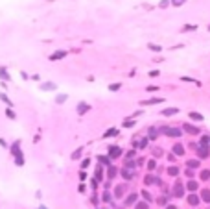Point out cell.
I'll return each mask as SVG.
<instances>
[{
    "instance_id": "1",
    "label": "cell",
    "mask_w": 210,
    "mask_h": 209,
    "mask_svg": "<svg viewBox=\"0 0 210 209\" xmlns=\"http://www.w3.org/2000/svg\"><path fill=\"white\" fill-rule=\"evenodd\" d=\"M159 131H160V133H166L168 137H181V135H183V130H181V128H170V126H164V128H160Z\"/></svg>"
},
{
    "instance_id": "2",
    "label": "cell",
    "mask_w": 210,
    "mask_h": 209,
    "mask_svg": "<svg viewBox=\"0 0 210 209\" xmlns=\"http://www.w3.org/2000/svg\"><path fill=\"white\" fill-rule=\"evenodd\" d=\"M120 174H122V178H124V180L129 181V180H133L137 176V169H131V167H125V165H124V169L120 170Z\"/></svg>"
},
{
    "instance_id": "3",
    "label": "cell",
    "mask_w": 210,
    "mask_h": 209,
    "mask_svg": "<svg viewBox=\"0 0 210 209\" xmlns=\"http://www.w3.org/2000/svg\"><path fill=\"white\" fill-rule=\"evenodd\" d=\"M184 191H186V187L183 185V181H181V180H177V181H175V185H173V196H175V198H183Z\"/></svg>"
},
{
    "instance_id": "4",
    "label": "cell",
    "mask_w": 210,
    "mask_h": 209,
    "mask_svg": "<svg viewBox=\"0 0 210 209\" xmlns=\"http://www.w3.org/2000/svg\"><path fill=\"white\" fill-rule=\"evenodd\" d=\"M122 154H124V152H122V148H120V146H116V145H113V146H109V148H107V156H109L111 159H118Z\"/></svg>"
},
{
    "instance_id": "5",
    "label": "cell",
    "mask_w": 210,
    "mask_h": 209,
    "mask_svg": "<svg viewBox=\"0 0 210 209\" xmlns=\"http://www.w3.org/2000/svg\"><path fill=\"white\" fill-rule=\"evenodd\" d=\"M39 89L44 91V93H52V91H57V83H53V82H41Z\"/></svg>"
},
{
    "instance_id": "6",
    "label": "cell",
    "mask_w": 210,
    "mask_h": 209,
    "mask_svg": "<svg viewBox=\"0 0 210 209\" xmlns=\"http://www.w3.org/2000/svg\"><path fill=\"white\" fill-rule=\"evenodd\" d=\"M91 109H92V106L88 104V102H79V104H77V107H76V113L79 115V117H83L85 113L91 111Z\"/></svg>"
},
{
    "instance_id": "7",
    "label": "cell",
    "mask_w": 210,
    "mask_h": 209,
    "mask_svg": "<svg viewBox=\"0 0 210 209\" xmlns=\"http://www.w3.org/2000/svg\"><path fill=\"white\" fill-rule=\"evenodd\" d=\"M197 156L201 157V159H206L210 156V145H205V146H197Z\"/></svg>"
},
{
    "instance_id": "8",
    "label": "cell",
    "mask_w": 210,
    "mask_h": 209,
    "mask_svg": "<svg viewBox=\"0 0 210 209\" xmlns=\"http://www.w3.org/2000/svg\"><path fill=\"white\" fill-rule=\"evenodd\" d=\"M9 152H11V156H13V157L22 156V150H20V141H19V139H17V141L13 142V145L9 146Z\"/></svg>"
},
{
    "instance_id": "9",
    "label": "cell",
    "mask_w": 210,
    "mask_h": 209,
    "mask_svg": "<svg viewBox=\"0 0 210 209\" xmlns=\"http://www.w3.org/2000/svg\"><path fill=\"white\" fill-rule=\"evenodd\" d=\"M144 183L146 185H162V181L157 178V176H153V174H148L146 178H144Z\"/></svg>"
},
{
    "instance_id": "10",
    "label": "cell",
    "mask_w": 210,
    "mask_h": 209,
    "mask_svg": "<svg viewBox=\"0 0 210 209\" xmlns=\"http://www.w3.org/2000/svg\"><path fill=\"white\" fill-rule=\"evenodd\" d=\"M183 131H186V133H190V135H199V128H197V126H192V124H188V122L183 124Z\"/></svg>"
},
{
    "instance_id": "11",
    "label": "cell",
    "mask_w": 210,
    "mask_h": 209,
    "mask_svg": "<svg viewBox=\"0 0 210 209\" xmlns=\"http://www.w3.org/2000/svg\"><path fill=\"white\" fill-rule=\"evenodd\" d=\"M65 58H66V50H55L50 56V61H59V59H65Z\"/></svg>"
},
{
    "instance_id": "12",
    "label": "cell",
    "mask_w": 210,
    "mask_h": 209,
    "mask_svg": "<svg viewBox=\"0 0 210 209\" xmlns=\"http://www.w3.org/2000/svg\"><path fill=\"white\" fill-rule=\"evenodd\" d=\"M137 200H138V193H131V194L125 198L124 205H135V204H137Z\"/></svg>"
},
{
    "instance_id": "13",
    "label": "cell",
    "mask_w": 210,
    "mask_h": 209,
    "mask_svg": "<svg viewBox=\"0 0 210 209\" xmlns=\"http://www.w3.org/2000/svg\"><path fill=\"white\" fill-rule=\"evenodd\" d=\"M0 80L2 82H11V74L6 67H0Z\"/></svg>"
},
{
    "instance_id": "14",
    "label": "cell",
    "mask_w": 210,
    "mask_h": 209,
    "mask_svg": "<svg viewBox=\"0 0 210 209\" xmlns=\"http://www.w3.org/2000/svg\"><path fill=\"white\" fill-rule=\"evenodd\" d=\"M98 163L103 165V167H111V165H113V159L109 156H98Z\"/></svg>"
},
{
    "instance_id": "15",
    "label": "cell",
    "mask_w": 210,
    "mask_h": 209,
    "mask_svg": "<svg viewBox=\"0 0 210 209\" xmlns=\"http://www.w3.org/2000/svg\"><path fill=\"white\" fill-rule=\"evenodd\" d=\"M177 113H179V109H177V107H164V109H162V115H164V117H173V115H177Z\"/></svg>"
},
{
    "instance_id": "16",
    "label": "cell",
    "mask_w": 210,
    "mask_h": 209,
    "mask_svg": "<svg viewBox=\"0 0 210 209\" xmlns=\"http://www.w3.org/2000/svg\"><path fill=\"white\" fill-rule=\"evenodd\" d=\"M188 117H190L192 120H195V122H203V120H205V117L201 113H197V111H190V113H188Z\"/></svg>"
},
{
    "instance_id": "17",
    "label": "cell",
    "mask_w": 210,
    "mask_h": 209,
    "mask_svg": "<svg viewBox=\"0 0 210 209\" xmlns=\"http://www.w3.org/2000/svg\"><path fill=\"white\" fill-rule=\"evenodd\" d=\"M164 98H151V100H144L140 102V106H153V104H162Z\"/></svg>"
},
{
    "instance_id": "18",
    "label": "cell",
    "mask_w": 210,
    "mask_h": 209,
    "mask_svg": "<svg viewBox=\"0 0 210 209\" xmlns=\"http://www.w3.org/2000/svg\"><path fill=\"white\" fill-rule=\"evenodd\" d=\"M125 189H127V187H125L124 183H122V185H116V189H114V196H116V198H122V196H124V193H125Z\"/></svg>"
},
{
    "instance_id": "19",
    "label": "cell",
    "mask_w": 210,
    "mask_h": 209,
    "mask_svg": "<svg viewBox=\"0 0 210 209\" xmlns=\"http://www.w3.org/2000/svg\"><path fill=\"white\" fill-rule=\"evenodd\" d=\"M66 100H68V94H65V93H59L57 96H55V104H57V106H61V104H65Z\"/></svg>"
},
{
    "instance_id": "20",
    "label": "cell",
    "mask_w": 210,
    "mask_h": 209,
    "mask_svg": "<svg viewBox=\"0 0 210 209\" xmlns=\"http://www.w3.org/2000/svg\"><path fill=\"white\" fill-rule=\"evenodd\" d=\"M173 154L175 156H184V146L181 145V142H177V145L173 146Z\"/></svg>"
},
{
    "instance_id": "21",
    "label": "cell",
    "mask_w": 210,
    "mask_h": 209,
    "mask_svg": "<svg viewBox=\"0 0 210 209\" xmlns=\"http://www.w3.org/2000/svg\"><path fill=\"white\" fill-rule=\"evenodd\" d=\"M199 202H201V198H199L197 194H190V196H188V204H190V205H199Z\"/></svg>"
},
{
    "instance_id": "22",
    "label": "cell",
    "mask_w": 210,
    "mask_h": 209,
    "mask_svg": "<svg viewBox=\"0 0 210 209\" xmlns=\"http://www.w3.org/2000/svg\"><path fill=\"white\" fill-rule=\"evenodd\" d=\"M116 135H118V128H109L105 133H103L105 139H109V137H116Z\"/></svg>"
},
{
    "instance_id": "23",
    "label": "cell",
    "mask_w": 210,
    "mask_h": 209,
    "mask_svg": "<svg viewBox=\"0 0 210 209\" xmlns=\"http://www.w3.org/2000/svg\"><path fill=\"white\" fill-rule=\"evenodd\" d=\"M116 172H118V170H116V167H114V165L107 167V178H109V180H113L114 176H116Z\"/></svg>"
},
{
    "instance_id": "24",
    "label": "cell",
    "mask_w": 210,
    "mask_h": 209,
    "mask_svg": "<svg viewBox=\"0 0 210 209\" xmlns=\"http://www.w3.org/2000/svg\"><path fill=\"white\" fill-rule=\"evenodd\" d=\"M13 163L17 165V167H24V163H26V159H24V154H22V156L13 157Z\"/></svg>"
},
{
    "instance_id": "25",
    "label": "cell",
    "mask_w": 210,
    "mask_h": 209,
    "mask_svg": "<svg viewBox=\"0 0 210 209\" xmlns=\"http://www.w3.org/2000/svg\"><path fill=\"white\" fill-rule=\"evenodd\" d=\"M6 117H7L9 120H17V113H15V109H13V107H7V109H6Z\"/></svg>"
},
{
    "instance_id": "26",
    "label": "cell",
    "mask_w": 210,
    "mask_h": 209,
    "mask_svg": "<svg viewBox=\"0 0 210 209\" xmlns=\"http://www.w3.org/2000/svg\"><path fill=\"white\" fill-rule=\"evenodd\" d=\"M157 137H159V130L151 126V128L148 130V139H157Z\"/></svg>"
},
{
    "instance_id": "27",
    "label": "cell",
    "mask_w": 210,
    "mask_h": 209,
    "mask_svg": "<svg viewBox=\"0 0 210 209\" xmlns=\"http://www.w3.org/2000/svg\"><path fill=\"white\" fill-rule=\"evenodd\" d=\"M197 187H199V185H197V181H195V180H190V181L186 183V189H188V191H192V193H195V191H197Z\"/></svg>"
},
{
    "instance_id": "28",
    "label": "cell",
    "mask_w": 210,
    "mask_h": 209,
    "mask_svg": "<svg viewBox=\"0 0 210 209\" xmlns=\"http://www.w3.org/2000/svg\"><path fill=\"white\" fill-rule=\"evenodd\" d=\"M199 165H201V161H199V159H190V161H186V167H188V169H197Z\"/></svg>"
},
{
    "instance_id": "29",
    "label": "cell",
    "mask_w": 210,
    "mask_h": 209,
    "mask_svg": "<svg viewBox=\"0 0 210 209\" xmlns=\"http://www.w3.org/2000/svg\"><path fill=\"white\" fill-rule=\"evenodd\" d=\"M0 100H2L7 107H13V102H11L9 98H7V94H6V93H0Z\"/></svg>"
},
{
    "instance_id": "30",
    "label": "cell",
    "mask_w": 210,
    "mask_h": 209,
    "mask_svg": "<svg viewBox=\"0 0 210 209\" xmlns=\"http://www.w3.org/2000/svg\"><path fill=\"white\" fill-rule=\"evenodd\" d=\"M94 178H96L98 181H102V180H103V170H102V165H98V167H96V174H94Z\"/></svg>"
},
{
    "instance_id": "31",
    "label": "cell",
    "mask_w": 210,
    "mask_h": 209,
    "mask_svg": "<svg viewBox=\"0 0 210 209\" xmlns=\"http://www.w3.org/2000/svg\"><path fill=\"white\" fill-rule=\"evenodd\" d=\"M166 172H168L170 176H177V174H179V167L171 165V167H168V169H166Z\"/></svg>"
},
{
    "instance_id": "32",
    "label": "cell",
    "mask_w": 210,
    "mask_h": 209,
    "mask_svg": "<svg viewBox=\"0 0 210 209\" xmlns=\"http://www.w3.org/2000/svg\"><path fill=\"white\" fill-rule=\"evenodd\" d=\"M140 194H142V198H144V200H146V202H151V200H153V194H151L149 191H146V189H144V191H142Z\"/></svg>"
},
{
    "instance_id": "33",
    "label": "cell",
    "mask_w": 210,
    "mask_h": 209,
    "mask_svg": "<svg viewBox=\"0 0 210 209\" xmlns=\"http://www.w3.org/2000/svg\"><path fill=\"white\" fill-rule=\"evenodd\" d=\"M181 82H188V83H195L197 87H199V85H201V83H199L197 80H194V78H190V76H181Z\"/></svg>"
},
{
    "instance_id": "34",
    "label": "cell",
    "mask_w": 210,
    "mask_h": 209,
    "mask_svg": "<svg viewBox=\"0 0 210 209\" xmlns=\"http://www.w3.org/2000/svg\"><path fill=\"white\" fill-rule=\"evenodd\" d=\"M81 156H83V148H77L76 152H72V156H70V157H72V159L76 161V159H79Z\"/></svg>"
},
{
    "instance_id": "35",
    "label": "cell",
    "mask_w": 210,
    "mask_h": 209,
    "mask_svg": "<svg viewBox=\"0 0 210 209\" xmlns=\"http://www.w3.org/2000/svg\"><path fill=\"white\" fill-rule=\"evenodd\" d=\"M135 124H137L135 118H125V120H124V128H133Z\"/></svg>"
},
{
    "instance_id": "36",
    "label": "cell",
    "mask_w": 210,
    "mask_h": 209,
    "mask_svg": "<svg viewBox=\"0 0 210 209\" xmlns=\"http://www.w3.org/2000/svg\"><path fill=\"white\" fill-rule=\"evenodd\" d=\"M186 2H188V0H170V4L175 6V7H181V6H184Z\"/></svg>"
},
{
    "instance_id": "37",
    "label": "cell",
    "mask_w": 210,
    "mask_h": 209,
    "mask_svg": "<svg viewBox=\"0 0 210 209\" xmlns=\"http://www.w3.org/2000/svg\"><path fill=\"white\" fill-rule=\"evenodd\" d=\"M148 141H149L148 137H142V139L138 141V148H140V150H144V148H146V146H148Z\"/></svg>"
},
{
    "instance_id": "38",
    "label": "cell",
    "mask_w": 210,
    "mask_h": 209,
    "mask_svg": "<svg viewBox=\"0 0 210 209\" xmlns=\"http://www.w3.org/2000/svg\"><path fill=\"white\" fill-rule=\"evenodd\" d=\"M197 30V24H184L183 26V31H195Z\"/></svg>"
},
{
    "instance_id": "39",
    "label": "cell",
    "mask_w": 210,
    "mask_h": 209,
    "mask_svg": "<svg viewBox=\"0 0 210 209\" xmlns=\"http://www.w3.org/2000/svg\"><path fill=\"white\" fill-rule=\"evenodd\" d=\"M148 48H149L151 52H160V50H162V46H160V45H153V43H149Z\"/></svg>"
},
{
    "instance_id": "40",
    "label": "cell",
    "mask_w": 210,
    "mask_h": 209,
    "mask_svg": "<svg viewBox=\"0 0 210 209\" xmlns=\"http://www.w3.org/2000/svg\"><path fill=\"white\" fill-rule=\"evenodd\" d=\"M201 200H205V202H210V191H208V189H205V191L201 193Z\"/></svg>"
},
{
    "instance_id": "41",
    "label": "cell",
    "mask_w": 210,
    "mask_h": 209,
    "mask_svg": "<svg viewBox=\"0 0 210 209\" xmlns=\"http://www.w3.org/2000/svg\"><path fill=\"white\" fill-rule=\"evenodd\" d=\"M102 200H103V202H109V204H111V200H113V196H111V193H109V191H105V193L102 194Z\"/></svg>"
},
{
    "instance_id": "42",
    "label": "cell",
    "mask_w": 210,
    "mask_h": 209,
    "mask_svg": "<svg viewBox=\"0 0 210 209\" xmlns=\"http://www.w3.org/2000/svg\"><path fill=\"white\" fill-rule=\"evenodd\" d=\"M203 181H206V180H210V170H201V176H199Z\"/></svg>"
},
{
    "instance_id": "43",
    "label": "cell",
    "mask_w": 210,
    "mask_h": 209,
    "mask_svg": "<svg viewBox=\"0 0 210 209\" xmlns=\"http://www.w3.org/2000/svg\"><path fill=\"white\" fill-rule=\"evenodd\" d=\"M149 205H148V202H137L135 204V209H148Z\"/></svg>"
},
{
    "instance_id": "44",
    "label": "cell",
    "mask_w": 210,
    "mask_h": 209,
    "mask_svg": "<svg viewBox=\"0 0 210 209\" xmlns=\"http://www.w3.org/2000/svg\"><path fill=\"white\" fill-rule=\"evenodd\" d=\"M120 87H122V83H111V85H109V91H113V93H116V91L120 89Z\"/></svg>"
},
{
    "instance_id": "45",
    "label": "cell",
    "mask_w": 210,
    "mask_h": 209,
    "mask_svg": "<svg viewBox=\"0 0 210 209\" xmlns=\"http://www.w3.org/2000/svg\"><path fill=\"white\" fill-rule=\"evenodd\" d=\"M148 169H149V170L157 169V161H155V159H149V161H148Z\"/></svg>"
},
{
    "instance_id": "46",
    "label": "cell",
    "mask_w": 210,
    "mask_h": 209,
    "mask_svg": "<svg viewBox=\"0 0 210 209\" xmlns=\"http://www.w3.org/2000/svg\"><path fill=\"white\" fill-rule=\"evenodd\" d=\"M88 165H91V159H88V157H87V159H83V161H81V170L88 169Z\"/></svg>"
},
{
    "instance_id": "47",
    "label": "cell",
    "mask_w": 210,
    "mask_h": 209,
    "mask_svg": "<svg viewBox=\"0 0 210 209\" xmlns=\"http://www.w3.org/2000/svg\"><path fill=\"white\" fill-rule=\"evenodd\" d=\"M135 156H137V150H131V152H127V154H125V159L129 161L131 157H135Z\"/></svg>"
},
{
    "instance_id": "48",
    "label": "cell",
    "mask_w": 210,
    "mask_h": 209,
    "mask_svg": "<svg viewBox=\"0 0 210 209\" xmlns=\"http://www.w3.org/2000/svg\"><path fill=\"white\" fill-rule=\"evenodd\" d=\"M159 74H160L159 70H149V72H148V76H149V78H157Z\"/></svg>"
},
{
    "instance_id": "49",
    "label": "cell",
    "mask_w": 210,
    "mask_h": 209,
    "mask_svg": "<svg viewBox=\"0 0 210 209\" xmlns=\"http://www.w3.org/2000/svg\"><path fill=\"white\" fill-rule=\"evenodd\" d=\"M20 78L26 82V80H30V74H28V72H24V70H20Z\"/></svg>"
},
{
    "instance_id": "50",
    "label": "cell",
    "mask_w": 210,
    "mask_h": 209,
    "mask_svg": "<svg viewBox=\"0 0 210 209\" xmlns=\"http://www.w3.org/2000/svg\"><path fill=\"white\" fill-rule=\"evenodd\" d=\"M170 6V0H160V4H159V7H168Z\"/></svg>"
},
{
    "instance_id": "51",
    "label": "cell",
    "mask_w": 210,
    "mask_h": 209,
    "mask_svg": "<svg viewBox=\"0 0 210 209\" xmlns=\"http://www.w3.org/2000/svg\"><path fill=\"white\" fill-rule=\"evenodd\" d=\"M30 80H33V82H41V76H39V74H31Z\"/></svg>"
},
{
    "instance_id": "52",
    "label": "cell",
    "mask_w": 210,
    "mask_h": 209,
    "mask_svg": "<svg viewBox=\"0 0 210 209\" xmlns=\"http://www.w3.org/2000/svg\"><path fill=\"white\" fill-rule=\"evenodd\" d=\"M79 180H81V181H85V180H87V174H85V170H81V172H79Z\"/></svg>"
},
{
    "instance_id": "53",
    "label": "cell",
    "mask_w": 210,
    "mask_h": 209,
    "mask_svg": "<svg viewBox=\"0 0 210 209\" xmlns=\"http://www.w3.org/2000/svg\"><path fill=\"white\" fill-rule=\"evenodd\" d=\"M162 156V148H155V157H159Z\"/></svg>"
},
{
    "instance_id": "54",
    "label": "cell",
    "mask_w": 210,
    "mask_h": 209,
    "mask_svg": "<svg viewBox=\"0 0 210 209\" xmlns=\"http://www.w3.org/2000/svg\"><path fill=\"white\" fill-rule=\"evenodd\" d=\"M0 146H2V148H7V142H6V139H2V137H0Z\"/></svg>"
},
{
    "instance_id": "55",
    "label": "cell",
    "mask_w": 210,
    "mask_h": 209,
    "mask_svg": "<svg viewBox=\"0 0 210 209\" xmlns=\"http://www.w3.org/2000/svg\"><path fill=\"white\" fill-rule=\"evenodd\" d=\"M91 187H92V189H96V187H98V180H96V178H92V181H91Z\"/></svg>"
},
{
    "instance_id": "56",
    "label": "cell",
    "mask_w": 210,
    "mask_h": 209,
    "mask_svg": "<svg viewBox=\"0 0 210 209\" xmlns=\"http://www.w3.org/2000/svg\"><path fill=\"white\" fill-rule=\"evenodd\" d=\"M77 191H79V193H85V191H87V187H85V183H81L79 187H77Z\"/></svg>"
},
{
    "instance_id": "57",
    "label": "cell",
    "mask_w": 210,
    "mask_h": 209,
    "mask_svg": "<svg viewBox=\"0 0 210 209\" xmlns=\"http://www.w3.org/2000/svg\"><path fill=\"white\" fill-rule=\"evenodd\" d=\"M91 202H92V204H98V202H99V198H98V196H96V193H94V196H92V198H91Z\"/></svg>"
},
{
    "instance_id": "58",
    "label": "cell",
    "mask_w": 210,
    "mask_h": 209,
    "mask_svg": "<svg viewBox=\"0 0 210 209\" xmlns=\"http://www.w3.org/2000/svg\"><path fill=\"white\" fill-rule=\"evenodd\" d=\"M146 91H148V93H155V91H159V89H157V87H148Z\"/></svg>"
},
{
    "instance_id": "59",
    "label": "cell",
    "mask_w": 210,
    "mask_h": 209,
    "mask_svg": "<svg viewBox=\"0 0 210 209\" xmlns=\"http://www.w3.org/2000/svg\"><path fill=\"white\" fill-rule=\"evenodd\" d=\"M166 209H177L175 205H166Z\"/></svg>"
},
{
    "instance_id": "60",
    "label": "cell",
    "mask_w": 210,
    "mask_h": 209,
    "mask_svg": "<svg viewBox=\"0 0 210 209\" xmlns=\"http://www.w3.org/2000/svg\"><path fill=\"white\" fill-rule=\"evenodd\" d=\"M37 209H48V207H46V205H39Z\"/></svg>"
},
{
    "instance_id": "61",
    "label": "cell",
    "mask_w": 210,
    "mask_h": 209,
    "mask_svg": "<svg viewBox=\"0 0 210 209\" xmlns=\"http://www.w3.org/2000/svg\"><path fill=\"white\" fill-rule=\"evenodd\" d=\"M206 30H208V31H210V24H208V28H206Z\"/></svg>"
},
{
    "instance_id": "62",
    "label": "cell",
    "mask_w": 210,
    "mask_h": 209,
    "mask_svg": "<svg viewBox=\"0 0 210 209\" xmlns=\"http://www.w3.org/2000/svg\"><path fill=\"white\" fill-rule=\"evenodd\" d=\"M98 209H105V207H98Z\"/></svg>"
},
{
    "instance_id": "63",
    "label": "cell",
    "mask_w": 210,
    "mask_h": 209,
    "mask_svg": "<svg viewBox=\"0 0 210 209\" xmlns=\"http://www.w3.org/2000/svg\"><path fill=\"white\" fill-rule=\"evenodd\" d=\"M208 142H210V135H208Z\"/></svg>"
}]
</instances>
